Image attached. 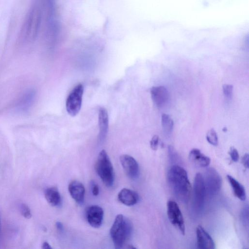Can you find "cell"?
I'll list each match as a JSON object with an SVG mask.
<instances>
[{"label": "cell", "mask_w": 249, "mask_h": 249, "mask_svg": "<svg viewBox=\"0 0 249 249\" xmlns=\"http://www.w3.org/2000/svg\"><path fill=\"white\" fill-rule=\"evenodd\" d=\"M168 181L177 199L186 203L189 199L191 185L185 170L179 165H173L168 173Z\"/></svg>", "instance_id": "cell-1"}, {"label": "cell", "mask_w": 249, "mask_h": 249, "mask_svg": "<svg viewBox=\"0 0 249 249\" xmlns=\"http://www.w3.org/2000/svg\"><path fill=\"white\" fill-rule=\"evenodd\" d=\"M132 232L130 221L122 214L116 216L110 230V234L116 249H121L130 238Z\"/></svg>", "instance_id": "cell-2"}, {"label": "cell", "mask_w": 249, "mask_h": 249, "mask_svg": "<svg viewBox=\"0 0 249 249\" xmlns=\"http://www.w3.org/2000/svg\"><path fill=\"white\" fill-rule=\"evenodd\" d=\"M95 168L104 184L107 187L112 186L114 180L113 168L107 152L104 149L99 153Z\"/></svg>", "instance_id": "cell-3"}, {"label": "cell", "mask_w": 249, "mask_h": 249, "mask_svg": "<svg viewBox=\"0 0 249 249\" xmlns=\"http://www.w3.org/2000/svg\"><path fill=\"white\" fill-rule=\"evenodd\" d=\"M84 87L81 84L75 86L68 95L66 102L68 113L71 116H75L79 112L82 102Z\"/></svg>", "instance_id": "cell-4"}, {"label": "cell", "mask_w": 249, "mask_h": 249, "mask_svg": "<svg viewBox=\"0 0 249 249\" xmlns=\"http://www.w3.org/2000/svg\"><path fill=\"white\" fill-rule=\"evenodd\" d=\"M203 179L206 193L210 196L217 195L222 185V179L217 171L213 167L208 168Z\"/></svg>", "instance_id": "cell-5"}, {"label": "cell", "mask_w": 249, "mask_h": 249, "mask_svg": "<svg viewBox=\"0 0 249 249\" xmlns=\"http://www.w3.org/2000/svg\"><path fill=\"white\" fill-rule=\"evenodd\" d=\"M167 213L172 224L184 235L185 232L183 217L178 204L173 200H169L167 204Z\"/></svg>", "instance_id": "cell-6"}, {"label": "cell", "mask_w": 249, "mask_h": 249, "mask_svg": "<svg viewBox=\"0 0 249 249\" xmlns=\"http://www.w3.org/2000/svg\"><path fill=\"white\" fill-rule=\"evenodd\" d=\"M206 194L203 177L200 173H197L194 181V204L197 210L203 207Z\"/></svg>", "instance_id": "cell-7"}, {"label": "cell", "mask_w": 249, "mask_h": 249, "mask_svg": "<svg viewBox=\"0 0 249 249\" xmlns=\"http://www.w3.org/2000/svg\"><path fill=\"white\" fill-rule=\"evenodd\" d=\"M120 160L126 176L135 179L139 175V166L135 159L130 155L124 154L120 157Z\"/></svg>", "instance_id": "cell-8"}, {"label": "cell", "mask_w": 249, "mask_h": 249, "mask_svg": "<svg viewBox=\"0 0 249 249\" xmlns=\"http://www.w3.org/2000/svg\"><path fill=\"white\" fill-rule=\"evenodd\" d=\"M40 13L36 9H33L28 17L25 27L26 36L28 39H34L37 33L40 22Z\"/></svg>", "instance_id": "cell-9"}, {"label": "cell", "mask_w": 249, "mask_h": 249, "mask_svg": "<svg viewBox=\"0 0 249 249\" xmlns=\"http://www.w3.org/2000/svg\"><path fill=\"white\" fill-rule=\"evenodd\" d=\"M86 216L89 224L95 228H98L102 225L104 211L99 206L90 205L86 210Z\"/></svg>", "instance_id": "cell-10"}, {"label": "cell", "mask_w": 249, "mask_h": 249, "mask_svg": "<svg viewBox=\"0 0 249 249\" xmlns=\"http://www.w3.org/2000/svg\"><path fill=\"white\" fill-rule=\"evenodd\" d=\"M197 246L200 249H213L215 244L209 233L201 226L196 229Z\"/></svg>", "instance_id": "cell-11"}, {"label": "cell", "mask_w": 249, "mask_h": 249, "mask_svg": "<svg viewBox=\"0 0 249 249\" xmlns=\"http://www.w3.org/2000/svg\"><path fill=\"white\" fill-rule=\"evenodd\" d=\"M68 190L72 198L78 204L84 200L85 189L83 184L77 180L71 181L68 186Z\"/></svg>", "instance_id": "cell-12"}, {"label": "cell", "mask_w": 249, "mask_h": 249, "mask_svg": "<svg viewBox=\"0 0 249 249\" xmlns=\"http://www.w3.org/2000/svg\"><path fill=\"white\" fill-rule=\"evenodd\" d=\"M150 93L153 102L158 107L163 106L169 98L168 92L163 86L152 87Z\"/></svg>", "instance_id": "cell-13"}, {"label": "cell", "mask_w": 249, "mask_h": 249, "mask_svg": "<svg viewBox=\"0 0 249 249\" xmlns=\"http://www.w3.org/2000/svg\"><path fill=\"white\" fill-rule=\"evenodd\" d=\"M139 198L136 192L127 188L122 189L118 194L119 201L127 206L135 205L138 202Z\"/></svg>", "instance_id": "cell-14"}, {"label": "cell", "mask_w": 249, "mask_h": 249, "mask_svg": "<svg viewBox=\"0 0 249 249\" xmlns=\"http://www.w3.org/2000/svg\"><path fill=\"white\" fill-rule=\"evenodd\" d=\"M189 158L193 163L200 167H207L210 163V159L198 149H192L189 153Z\"/></svg>", "instance_id": "cell-15"}, {"label": "cell", "mask_w": 249, "mask_h": 249, "mask_svg": "<svg viewBox=\"0 0 249 249\" xmlns=\"http://www.w3.org/2000/svg\"><path fill=\"white\" fill-rule=\"evenodd\" d=\"M99 138L102 141L106 136L108 127V116L106 109L101 107L99 110Z\"/></svg>", "instance_id": "cell-16"}, {"label": "cell", "mask_w": 249, "mask_h": 249, "mask_svg": "<svg viewBox=\"0 0 249 249\" xmlns=\"http://www.w3.org/2000/svg\"><path fill=\"white\" fill-rule=\"evenodd\" d=\"M47 202L53 206L60 205L61 198L58 189L56 187H51L46 189L44 192Z\"/></svg>", "instance_id": "cell-17"}, {"label": "cell", "mask_w": 249, "mask_h": 249, "mask_svg": "<svg viewBox=\"0 0 249 249\" xmlns=\"http://www.w3.org/2000/svg\"><path fill=\"white\" fill-rule=\"evenodd\" d=\"M227 179L235 196L241 200H245L246 195L244 186L230 175H227Z\"/></svg>", "instance_id": "cell-18"}, {"label": "cell", "mask_w": 249, "mask_h": 249, "mask_svg": "<svg viewBox=\"0 0 249 249\" xmlns=\"http://www.w3.org/2000/svg\"><path fill=\"white\" fill-rule=\"evenodd\" d=\"M35 97V92L30 90L25 93L20 100L18 108L21 110H26L30 107Z\"/></svg>", "instance_id": "cell-19"}, {"label": "cell", "mask_w": 249, "mask_h": 249, "mask_svg": "<svg viewBox=\"0 0 249 249\" xmlns=\"http://www.w3.org/2000/svg\"><path fill=\"white\" fill-rule=\"evenodd\" d=\"M173 121L171 117L166 114L161 116V125L163 131L166 134L170 133L173 128Z\"/></svg>", "instance_id": "cell-20"}, {"label": "cell", "mask_w": 249, "mask_h": 249, "mask_svg": "<svg viewBox=\"0 0 249 249\" xmlns=\"http://www.w3.org/2000/svg\"><path fill=\"white\" fill-rule=\"evenodd\" d=\"M206 139L208 142L212 145L216 146L218 144V137L214 129H211L208 131Z\"/></svg>", "instance_id": "cell-21"}, {"label": "cell", "mask_w": 249, "mask_h": 249, "mask_svg": "<svg viewBox=\"0 0 249 249\" xmlns=\"http://www.w3.org/2000/svg\"><path fill=\"white\" fill-rule=\"evenodd\" d=\"M20 211L21 215L25 218H30L32 216L31 212L29 207L24 203L20 205Z\"/></svg>", "instance_id": "cell-22"}, {"label": "cell", "mask_w": 249, "mask_h": 249, "mask_svg": "<svg viewBox=\"0 0 249 249\" xmlns=\"http://www.w3.org/2000/svg\"><path fill=\"white\" fill-rule=\"evenodd\" d=\"M233 87L231 85L224 84L223 85V91L225 96L231 99L232 96Z\"/></svg>", "instance_id": "cell-23"}, {"label": "cell", "mask_w": 249, "mask_h": 249, "mask_svg": "<svg viewBox=\"0 0 249 249\" xmlns=\"http://www.w3.org/2000/svg\"><path fill=\"white\" fill-rule=\"evenodd\" d=\"M229 154L233 161L236 162L238 160L239 157V154L236 148L233 147H231L229 151Z\"/></svg>", "instance_id": "cell-24"}, {"label": "cell", "mask_w": 249, "mask_h": 249, "mask_svg": "<svg viewBox=\"0 0 249 249\" xmlns=\"http://www.w3.org/2000/svg\"><path fill=\"white\" fill-rule=\"evenodd\" d=\"M159 137L157 135H154L151 139L150 144V147L153 150H156L158 147Z\"/></svg>", "instance_id": "cell-25"}, {"label": "cell", "mask_w": 249, "mask_h": 249, "mask_svg": "<svg viewBox=\"0 0 249 249\" xmlns=\"http://www.w3.org/2000/svg\"><path fill=\"white\" fill-rule=\"evenodd\" d=\"M242 219L243 222L245 223L248 224V207H246L242 211L241 214Z\"/></svg>", "instance_id": "cell-26"}, {"label": "cell", "mask_w": 249, "mask_h": 249, "mask_svg": "<svg viewBox=\"0 0 249 249\" xmlns=\"http://www.w3.org/2000/svg\"><path fill=\"white\" fill-rule=\"evenodd\" d=\"M242 163L244 166L246 168H249V154H245L242 158Z\"/></svg>", "instance_id": "cell-27"}, {"label": "cell", "mask_w": 249, "mask_h": 249, "mask_svg": "<svg viewBox=\"0 0 249 249\" xmlns=\"http://www.w3.org/2000/svg\"><path fill=\"white\" fill-rule=\"evenodd\" d=\"M92 193L94 196H97L99 194V187L96 183H93L92 184Z\"/></svg>", "instance_id": "cell-28"}, {"label": "cell", "mask_w": 249, "mask_h": 249, "mask_svg": "<svg viewBox=\"0 0 249 249\" xmlns=\"http://www.w3.org/2000/svg\"><path fill=\"white\" fill-rule=\"evenodd\" d=\"M42 248L43 249H52V247H51V246L50 245V244L47 242H44L43 244H42Z\"/></svg>", "instance_id": "cell-29"}, {"label": "cell", "mask_w": 249, "mask_h": 249, "mask_svg": "<svg viewBox=\"0 0 249 249\" xmlns=\"http://www.w3.org/2000/svg\"><path fill=\"white\" fill-rule=\"evenodd\" d=\"M56 227L57 229L59 231L62 230L63 228L62 224L60 222H57L56 223Z\"/></svg>", "instance_id": "cell-30"}, {"label": "cell", "mask_w": 249, "mask_h": 249, "mask_svg": "<svg viewBox=\"0 0 249 249\" xmlns=\"http://www.w3.org/2000/svg\"></svg>", "instance_id": "cell-31"}]
</instances>
